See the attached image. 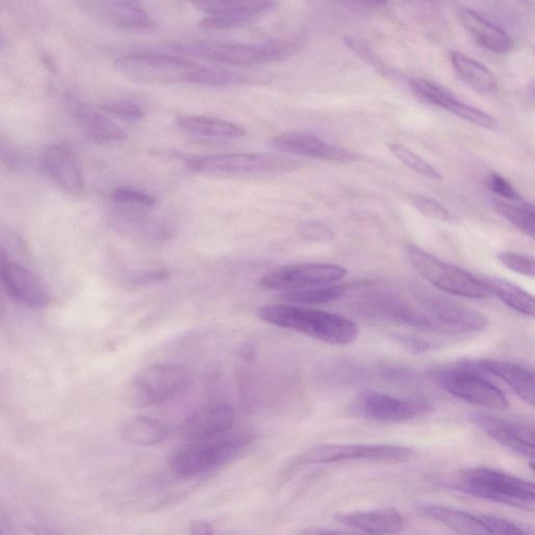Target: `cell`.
Segmentation results:
<instances>
[{
	"instance_id": "6da1fadb",
	"label": "cell",
	"mask_w": 535,
	"mask_h": 535,
	"mask_svg": "<svg viewBox=\"0 0 535 535\" xmlns=\"http://www.w3.org/2000/svg\"><path fill=\"white\" fill-rule=\"evenodd\" d=\"M258 316L277 328L294 331L331 345H350L359 336L358 325L353 320L307 306H266L259 310Z\"/></svg>"
},
{
	"instance_id": "7a4b0ae2",
	"label": "cell",
	"mask_w": 535,
	"mask_h": 535,
	"mask_svg": "<svg viewBox=\"0 0 535 535\" xmlns=\"http://www.w3.org/2000/svg\"><path fill=\"white\" fill-rule=\"evenodd\" d=\"M441 484L450 490L481 500L534 510L533 482L495 469H465L444 477Z\"/></svg>"
},
{
	"instance_id": "3957f363",
	"label": "cell",
	"mask_w": 535,
	"mask_h": 535,
	"mask_svg": "<svg viewBox=\"0 0 535 535\" xmlns=\"http://www.w3.org/2000/svg\"><path fill=\"white\" fill-rule=\"evenodd\" d=\"M306 43L302 36L248 44L224 41H194L173 45L179 53L239 67H252L285 60L297 54Z\"/></svg>"
},
{
	"instance_id": "277c9868",
	"label": "cell",
	"mask_w": 535,
	"mask_h": 535,
	"mask_svg": "<svg viewBox=\"0 0 535 535\" xmlns=\"http://www.w3.org/2000/svg\"><path fill=\"white\" fill-rule=\"evenodd\" d=\"M252 441L253 437L248 434H225L190 443L171 456L170 469L181 478H192L212 472L240 457Z\"/></svg>"
},
{
	"instance_id": "5b68a950",
	"label": "cell",
	"mask_w": 535,
	"mask_h": 535,
	"mask_svg": "<svg viewBox=\"0 0 535 535\" xmlns=\"http://www.w3.org/2000/svg\"><path fill=\"white\" fill-rule=\"evenodd\" d=\"M191 371L183 365L153 364L139 370L124 390V401L132 408H148L175 400L189 389Z\"/></svg>"
},
{
	"instance_id": "8992f818",
	"label": "cell",
	"mask_w": 535,
	"mask_h": 535,
	"mask_svg": "<svg viewBox=\"0 0 535 535\" xmlns=\"http://www.w3.org/2000/svg\"><path fill=\"white\" fill-rule=\"evenodd\" d=\"M429 378L458 400L493 410L508 407L504 392L486 379L469 360L434 368L429 372Z\"/></svg>"
},
{
	"instance_id": "52a82bcc",
	"label": "cell",
	"mask_w": 535,
	"mask_h": 535,
	"mask_svg": "<svg viewBox=\"0 0 535 535\" xmlns=\"http://www.w3.org/2000/svg\"><path fill=\"white\" fill-rule=\"evenodd\" d=\"M114 68L121 75L136 82L197 85L202 66L170 56L131 54L116 59Z\"/></svg>"
},
{
	"instance_id": "ba28073f",
	"label": "cell",
	"mask_w": 535,
	"mask_h": 535,
	"mask_svg": "<svg viewBox=\"0 0 535 535\" xmlns=\"http://www.w3.org/2000/svg\"><path fill=\"white\" fill-rule=\"evenodd\" d=\"M407 257L413 268L441 291L470 299L492 297L482 278L445 263L420 247L409 245Z\"/></svg>"
},
{
	"instance_id": "9c48e42d",
	"label": "cell",
	"mask_w": 535,
	"mask_h": 535,
	"mask_svg": "<svg viewBox=\"0 0 535 535\" xmlns=\"http://www.w3.org/2000/svg\"><path fill=\"white\" fill-rule=\"evenodd\" d=\"M189 169L218 175H271L294 170L296 161L281 155L228 153L185 158Z\"/></svg>"
},
{
	"instance_id": "30bf717a",
	"label": "cell",
	"mask_w": 535,
	"mask_h": 535,
	"mask_svg": "<svg viewBox=\"0 0 535 535\" xmlns=\"http://www.w3.org/2000/svg\"><path fill=\"white\" fill-rule=\"evenodd\" d=\"M413 449L398 445H320L297 459L298 465H319L348 461L403 463L413 460Z\"/></svg>"
},
{
	"instance_id": "8fae6325",
	"label": "cell",
	"mask_w": 535,
	"mask_h": 535,
	"mask_svg": "<svg viewBox=\"0 0 535 535\" xmlns=\"http://www.w3.org/2000/svg\"><path fill=\"white\" fill-rule=\"evenodd\" d=\"M351 411L371 421L404 423L430 415L434 407L426 400L399 399L384 392L367 390L354 400Z\"/></svg>"
},
{
	"instance_id": "7c38bea8",
	"label": "cell",
	"mask_w": 535,
	"mask_h": 535,
	"mask_svg": "<svg viewBox=\"0 0 535 535\" xmlns=\"http://www.w3.org/2000/svg\"><path fill=\"white\" fill-rule=\"evenodd\" d=\"M418 308L429 321L431 332L470 335L487 328V319L481 313L444 297L427 296Z\"/></svg>"
},
{
	"instance_id": "4fadbf2b",
	"label": "cell",
	"mask_w": 535,
	"mask_h": 535,
	"mask_svg": "<svg viewBox=\"0 0 535 535\" xmlns=\"http://www.w3.org/2000/svg\"><path fill=\"white\" fill-rule=\"evenodd\" d=\"M424 518L461 534H526L522 526L495 516L470 513L446 506L425 504L417 508Z\"/></svg>"
},
{
	"instance_id": "5bb4252c",
	"label": "cell",
	"mask_w": 535,
	"mask_h": 535,
	"mask_svg": "<svg viewBox=\"0 0 535 535\" xmlns=\"http://www.w3.org/2000/svg\"><path fill=\"white\" fill-rule=\"evenodd\" d=\"M347 274V270L332 264H297L278 268L261 278L262 288L293 292L333 285Z\"/></svg>"
},
{
	"instance_id": "9a60e30c",
	"label": "cell",
	"mask_w": 535,
	"mask_h": 535,
	"mask_svg": "<svg viewBox=\"0 0 535 535\" xmlns=\"http://www.w3.org/2000/svg\"><path fill=\"white\" fill-rule=\"evenodd\" d=\"M207 18L200 26L221 31L246 25L253 18L274 8L276 0H190Z\"/></svg>"
},
{
	"instance_id": "2e32d148",
	"label": "cell",
	"mask_w": 535,
	"mask_h": 535,
	"mask_svg": "<svg viewBox=\"0 0 535 535\" xmlns=\"http://www.w3.org/2000/svg\"><path fill=\"white\" fill-rule=\"evenodd\" d=\"M235 423L234 407L224 401H211L186 415L178 427V433L185 441L196 443L227 434Z\"/></svg>"
},
{
	"instance_id": "e0dca14e",
	"label": "cell",
	"mask_w": 535,
	"mask_h": 535,
	"mask_svg": "<svg viewBox=\"0 0 535 535\" xmlns=\"http://www.w3.org/2000/svg\"><path fill=\"white\" fill-rule=\"evenodd\" d=\"M40 172L64 193L81 196L85 189L80 161L75 152L64 145L52 144L41 149Z\"/></svg>"
},
{
	"instance_id": "ac0fdd59",
	"label": "cell",
	"mask_w": 535,
	"mask_h": 535,
	"mask_svg": "<svg viewBox=\"0 0 535 535\" xmlns=\"http://www.w3.org/2000/svg\"><path fill=\"white\" fill-rule=\"evenodd\" d=\"M0 281L7 293L21 304L43 308L51 301L48 286L30 269L11 262L7 251L0 246Z\"/></svg>"
},
{
	"instance_id": "d6986e66",
	"label": "cell",
	"mask_w": 535,
	"mask_h": 535,
	"mask_svg": "<svg viewBox=\"0 0 535 535\" xmlns=\"http://www.w3.org/2000/svg\"><path fill=\"white\" fill-rule=\"evenodd\" d=\"M470 418L488 437L533 461L534 429L532 425L508 421L505 418L480 412L473 413Z\"/></svg>"
},
{
	"instance_id": "ffe728a7",
	"label": "cell",
	"mask_w": 535,
	"mask_h": 535,
	"mask_svg": "<svg viewBox=\"0 0 535 535\" xmlns=\"http://www.w3.org/2000/svg\"><path fill=\"white\" fill-rule=\"evenodd\" d=\"M410 86L418 98L431 105L445 109L465 122L488 130H496L498 128V123L492 115L463 103L443 87L422 78L412 79Z\"/></svg>"
},
{
	"instance_id": "44dd1931",
	"label": "cell",
	"mask_w": 535,
	"mask_h": 535,
	"mask_svg": "<svg viewBox=\"0 0 535 535\" xmlns=\"http://www.w3.org/2000/svg\"><path fill=\"white\" fill-rule=\"evenodd\" d=\"M273 148L279 152L324 161L347 162L354 155L345 149L329 144L320 137L305 132H287L272 139Z\"/></svg>"
},
{
	"instance_id": "7402d4cb",
	"label": "cell",
	"mask_w": 535,
	"mask_h": 535,
	"mask_svg": "<svg viewBox=\"0 0 535 535\" xmlns=\"http://www.w3.org/2000/svg\"><path fill=\"white\" fill-rule=\"evenodd\" d=\"M482 374H488L504 382L518 397L531 406L535 403L534 372L516 362L494 359L469 360Z\"/></svg>"
},
{
	"instance_id": "603a6c76",
	"label": "cell",
	"mask_w": 535,
	"mask_h": 535,
	"mask_svg": "<svg viewBox=\"0 0 535 535\" xmlns=\"http://www.w3.org/2000/svg\"><path fill=\"white\" fill-rule=\"evenodd\" d=\"M459 19L463 28L488 52L504 55L513 51V39L503 29L477 12L462 8L459 11Z\"/></svg>"
},
{
	"instance_id": "cb8c5ba5",
	"label": "cell",
	"mask_w": 535,
	"mask_h": 535,
	"mask_svg": "<svg viewBox=\"0 0 535 535\" xmlns=\"http://www.w3.org/2000/svg\"><path fill=\"white\" fill-rule=\"evenodd\" d=\"M337 520L342 525L370 534L399 533L406 524L403 515L394 508L354 511L340 515Z\"/></svg>"
},
{
	"instance_id": "d4e9b609",
	"label": "cell",
	"mask_w": 535,
	"mask_h": 535,
	"mask_svg": "<svg viewBox=\"0 0 535 535\" xmlns=\"http://www.w3.org/2000/svg\"><path fill=\"white\" fill-rule=\"evenodd\" d=\"M97 10L111 25L126 31L145 32L156 28L155 20L138 4L128 5L119 0H92Z\"/></svg>"
},
{
	"instance_id": "484cf974",
	"label": "cell",
	"mask_w": 535,
	"mask_h": 535,
	"mask_svg": "<svg viewBox=\"0 0 535 535\" xmlns=\"http://www.w3.org/2000/svg\"><path fill=\"white\" fill-rule=\"evenodd\" d=\"M75 112L79 125L92 141L112 144L123 142L128 137L123 128L85 104H77Z\"/></svg>"
},
{
	"instance_id": "4316f807",
	"label": "cell",
	"mask_w": 535,
	"mask_h": 535,
	"mask_svg": "<svg viewBox=\"0 0 535 535\" xmlns=\"http://www.w3.org/2000/svg\"><path fill=\"white\" fill-rule=\"evenodd\" d=\"M121 434L124 440L133 446L154 447L168 440L170 429L157 418L137 416L123 424Z\"/></svg>"
},
{
	"instance_id": "83f0119b",
	"label": "cell",
	"mask_w": 535,
	"mask_h": 535,
	"mask_svg": "<svg viewBox=\"0 0 535 535\" xmlns=\"http://www.w3.org/2000/svg\"><path fill=\"white\" fill-rule=\"evenodd\" d=\"M176 123L185 132L201 137L234 139L247 134L238 124L206 116L179 115Z\"/></svg>"
},
{
	"instance_id": "f1b7e54d",
	"label": "cell",
	"mask_w": 535,
	"mask_h": 535,
	"mask_svg": "<svg viewBox=\"0 0 535 535\" xmlns=\"http://www.w3.org/2000/svg\"><path fill=\"white\" fill-rule=\"evenodd\" d=\"M451 62L460 79L481 95L497 89V78L482 63L458 52L451 54Z\"/></svg>"
},
{
	"instance_id": "f546056e",
	"label": "cell",
	"mask_w": 535,
	"mask_h": 535,
	"mask_svg": "<svg viewBox=\"0 0 535 535\" xmlns=\"http://www.w3.org/2000/svg\"><path fill=\"white\" fill-rule=\"evenodd\" d=\"M482 281L492 296L499 298L508 308L524 316H534V298L529 292L499 277H484Z\"/></svg>"
},
{
	"instance_id": "4dcf8cb0",
	"label": "cell",
	"mask_w": 535,
	"mask_h": 535,
	"mask_svg": "<svg viewBox=\"0 0 535 535\" xmlns=\"http://www.w3.org/2000/svg\"><path fill=\"white\" fill-rule=\"evenodd\" d=\"M494 205L499 214L523 232L529 238H534L535 232V211L532 203L510 202L502 199H495Z\"/></svg>"
},
{
	"instance_id": "1f68e13d",
	"label": "cell",
	"mask_w": 535,
	"mask_h": 535,
	"mask_svg": "<svg viewBox=\"0 0 535 535\" xmlns=\"http://www.w3.org/2000/svg\"><path fill=\"white\" fill-rule=\"evenodd\" d=\"M347 287L343 285H328L305 290L287 292L283 299L288 304L299 306H317L330 304L345 295Z\"/></svg>"
},
{
	"instance_id": "d6a6232c",
	"label": "cell",
	"mask_w": 535,
	"mask_h": 535,
	"mask_svg": "<svg viewBox=\"0 0 535 535\" xmlns=\"http://www.w3.org/2000/svg\"><path fill=\"white\" fill-rule=\"evenodd\" d=\"M316 8L365 14L376 12L387 5V0H308Z\"/></svg>"
},
{
	"instance_id": "836d02e7",
	"label": "cell",
	"mask_w": 535,
	"mask_h": 535,
	"mask_svg": "<svg viewBox=\"0 0 535 535\" xmlns=\"http://www.w3.org/2000/svg\"><path fill=\"white\" fill-rule=\"evenodd\" d=\"M389 149L395 158L400 160L403 165L415 173L431 180H440L443 178V175H441L436 168L430 165L428 161H426L420 155H417L411 149L398 144L390 145Z\"/></svg>"
},
{
	"instance_id": "e575fe53",
	"label": "cell",
	"mask_w": 535,
	"mask_h": 535,
	"mask_svg": "<svg viewBox=\"0 0 535 535\" xmlns=\"http://www.w3.org/2000/svg\"><path fill=\"white\" fill-rule=\"evenodd\" d=\"M410 202L418 213L438 222L454 223L458 218L444 204L424 195H413Z\"/></svg>"
},
{
	"instance_id": "d590c367",
	"label": "cell",
	"mask_w": 535,
	"mask_h": 535,
	"mask_svg": "<svg viewBox=\"0 0 535 535\" xmlns=\"http://www.w3.org/2000/svg\"><path fill=\"white\" fill-rule=\"evenodd\" d=\"M22 153L18 146L3 133H0V174H11L20 169Z\"/></svg>"
},
{
	"instance_id": "8d00e7d4",
	"label": "cell",
	"mask_w": 535,
	"mask_h": 535,
	"mask_svg": "<svg viewBox=\"0 0 535 535\" xmlns=\"http://www.w3.org/2000/svg\"><path fill=\"white\" fill-rule=\"evenodd\" d=\"M103 111L121 120L135 122L143 119L144 110L138 104L128 100H116L105 103Z\"/></svg>"
},
{
	"instance_id": "74e56055",
	"label": "cell",
	"mask_w": 535,
	"mask_h": 535,
	"mask_svg": "<svg viewBox=\"0 0 535 535\" xmlns=\"http://www.w3.org/2000/svg\"><path fill=\"white\" fill-rule=\"evenodd\" d=\"M497 259L503 266L511 271L527 277H534V260L526 257V255L503 251L497 254Z\"/></svg>"
},
{
	"instance_id": "f35d334b",
	"label": "cell",
	"mask_w": 535,
	"mask_h": 535,
	"mask_svg": "<svg viewBox=\"0 0 535 535\" xmlns=\"http://www.w3.org/2000/svg\"><path fill=\"white\" fill-rule=\"evenodd\" d=\"M488 188L502 200L521 202L523 198L515 186L499 174L493 173L487 178Z\"/></svg>"
},
{
	"instance_id": "ab89813d",
	"label": "cell",
	"mask_w": 535,
	"mask_h": 535,
	"mask_svg": "<svg viewBox=\"0 0 535 535\" xmlns=\"http://www.w3.org/2000/svg\"><path fill=\"white\" fill-rule=\"evenodd\" d=\"M112 200L116 204L137 205L143 207H152L156 200L149 194L129 188L116 189L112 193Z\"/></svg>"
},
{
	"instance_id": "60d3db41",
	"label": "cell",
	"mask_w": 535,
	"mask_h": 535,
	"mask_svg": "<svg viewBox=\"0 0 535 535\" xmlns=\"http://www.w3.org/2000/svg\"><path fill=\"white\" fill-rule=\"evenodd\" d=\"M170 278V272L168 270H155L145 272L141 276L134 279L136 285L149 286L166 282Z\"/></svg>"
},
{
	"instance_id": "b9f144b4",
	"label": "cell",
	"mask_w": 535,
	"mask_h": 535,
	"mask_svg": "<svg viewBox=\"0 0 535 535\" xmlns=\"http://www.w3.org/2000/svg\"><path fill=\"white\" fill-rule=\"evenodd\" d=\"M400 341L408 348V350L416 353H426L432 350L433 345L427 341L404 337Z\"/></svg>"
},
{
	"instance_id": "7bdbcfd3",
	"label": "cell",
	"mask_w": 535,
	"mask_h": 535,
	"mask_svg": "<svg viewBox=\"0 0 535 535\" xmlns=\"http://www.w3.org/2000/svg\"><path fill=\"white\" fill-rule=\"evenodd\" d=\"M192 534H212L213 526L206 521H196L191 525Z\"/></svg>"
},
{
	"instance_id": "ee69618b",
	"label": "cell",
	"mask_w": 535,
	"mask_h": 535,
	"mask_svg": "<svg viewBox=\"0 0 535 535\" xmlns=\"http://www.w3.org/2000/svg\"><path fill=\"white\" fill-rule=\"evenodd\" d=\"M119 2L128 5H136L139 3V0H119Z\"/></svg>"
},
{
	"instance_id": "f6af8a7d",
	"label": "cell",
	"mask_w": 535,
	"mask_h": 535,
	"mask_svg": "<svg viewBox=\"0 0 535 535\" xmlns=\"http://www.w3.org/2000/svg\"><path fill=\"white\" fill-rule=\"evenodd\" d=\"M421 2H428V3H430V2H434V0H421Z\"/></svg>"
}]
</instances>
